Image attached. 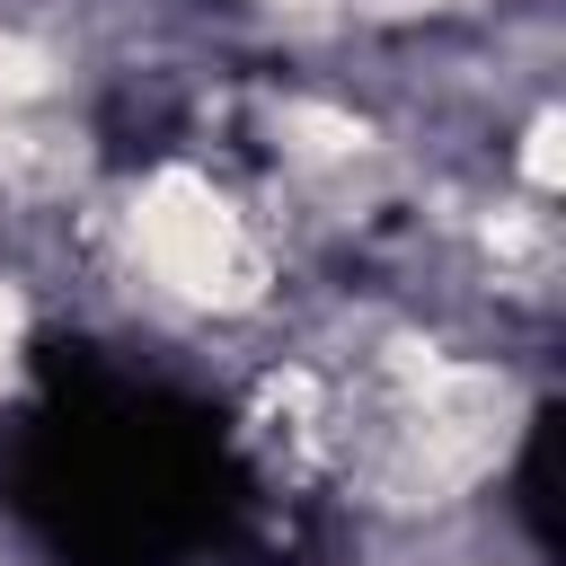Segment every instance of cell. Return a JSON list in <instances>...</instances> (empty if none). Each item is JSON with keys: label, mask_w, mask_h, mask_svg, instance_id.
Listing matches in <instances>:
<instances>
[{"label": "cell", "mask_w": 566, "mask_h": 566, "mask_svg": "<svg viewBox=\"0 0 566 566\" xmlns=\"http://www.w3.org/2000/svg\"><path fill=\"white\" fill-rule=\"evenodd\" d=\"M133 248L159 274V292L195 301V310H248L265 292V248L248 239L239 203L195 177V168H159L133 203Z\"/></svg>", "instance_id": "6da1fadb"}, {"label": "cell", "mask_w": 566, "mask_h": 566, "mask_svg": "<svg viewBox=\"0 0 566 566\" xmlns=\"http://www.w3.org/2000/svg\"><path fill=\"white\" fill-rule=\"evenodd\" d=\"M283 133H292L301 159H354V150L371 142L354 115H327V106H283Z\"/></svg>", "instance_id": "3957f363"}, {"label": "cell", "mask_w": 566, "mask_h": 566, "mask_svg": "<svg viewBox=\"0 0 566 566\" xmlns=\"http://www.w3.org/2000/svg\"><path fill=\"white\" fill-rule=\"evenodd\" d=\"M513 433V389L495 371H460V363H424V389L398 424V451L380 469L389 504H451L469 478L495 469Z\"/></svg>", "instance_id": "7a4b0ae2"}, {"label": "cell", "mask_w": 566, "mask_h": 566, "mask_svg": "<svg viewBox=\"0 0 566 566\" xmlns=\"http://www.w3.org/2000/svg\"><path fill=\"white\" fill-rule=\"evenodd\" d=\"M18 327H27V310H18V292L0 283V389H9V371H18Z\"/></svg>", "instance_id": "277c9868"}]
</instances>
